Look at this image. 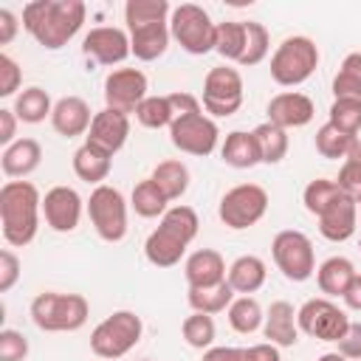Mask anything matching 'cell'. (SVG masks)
Returning a JSON list of instances; mask_svg holds the SVG:
<instances>
[{
	"label": "cell",
	"mask_w": 361,
	"mask_h": 361,
	"mask_svg": "<svg viewBox=\"0 0 361 361\" xmlns=\"http://www.w3.org/2000/svg\"><path fill=\"white\" fill-rule=\"evenodd\" d=\"M87 6L82 0H31L23 8V28L48 51L68 45L82 23Z\"/></svg>",
	"instance_id": "obj_1"
},
{
	"label": "cell",
	"mask_w": 361,
	"mask_h": 361,
	"mask_svg": "<svg viewBox=\"0 0 361 361\" xmlns=\"http://www.w3.org/2000/svg\"><path fill=\"white\" fill-rule=\"evenodd\" d=\"M42 197L28 180H8L0 186V226L8 245L23 248L37 237Z\"/></svg>",
	"instance_id": "obj_2"
},
{
	"label": "cell",
	"mask_w": 361,
	"mask_h": 361,
	"mask_svg": "<svg viewBox=\"0 0 361 361\" xmlns=\"http://www.w3.org/2000/svg\"><path fill=\"white\" fill-rule=\"evenodd\" d=\"M197 212L192 206H172L166 209V214L161 217L158 228L149 231L147 243H144V257L155 265V268H172L180 262V257L186 254L189 243L197 237Z\"/></svg>",
	"instance_id": "obj_3"
},
{
	"label": "cell",
	"mask_w": 361,
	"mask_h": 361,
	"mask_svg": "<svg viewBox=\"0 0 361 361\" xmlns=\"http://www.w3.org/2000/svg\"><path fill=\"white\" fill-rule=\"evenodd\" d=\"M90 316V305L82 293L45 290L31 302V322L45 333H73Z\"/></svg>",
	"instance_id": "obj_4"
},
{
	"label": "cell",
	"mask_w": 361,
	"mask_h": 361,
	"mask_svg": "<svg viewBox=\"0 0 361 361\" xmlns=\"http://www.w3.org/2000/svg\"><path fill=\"white\" fill-rule=\"evenodd\" d=\"M144 333V322L138 313L133 310H116L110 313L104 322H99L90 333V350L93 355H99L102 361H116L121 355H127Z\"/></svg>",
	"instance_id": "obj_5"
},
{
	"label": "cell",
	"mask_w": 361,
	"mask_h": 361,
	"mask_svg": "<svg viewBox=\"0 0 361 361\" xmlns=\"http://www.w3.org/2000/svg\"><path fill=\"white\" fill-rule=\"evenodd\" d=\"M319 65V48L310 37H288L271 56V79L282 87H296L313 76Z\"/></svg>",
	"instance_id": "obj_6"
},
{
	"label": "cell",
	"mask_w": 361,
	"mask_h": 361,
	"mask_svg": "<svg viewBox=\"0 0 361 361\" xmlns=\"http://www.w3.org/2000/svg\"><path fill=\"white\" fill-rule=\"evenodd\" d=\"M169 34L172 39L192 56H203L209 51H214V37H217V23H212V17L195 6V3H180L178 8H172L169 17Z\"/></svg>",
	"instance_id": "obj_7"
},
{
	"label": "cell",
	"mask_w": 361,
	"mask_h": 361,
	"mask_svg": "<svg viewBox=\"0 0 361 361\" xmlns=\"http://www.w3.org/2000/svg\"><path fill=\"white\" fill-rule=\"evenodd\" d=\"M271 254H274V262L282 271V276L290 282H307L316 274L313 243L307 234H302L296 228L279 231L271 243Z\"/></svg>",
	"instance_id": "obj_8"
},
{
	"label": "cell",
	"mask_w": 361,
	"mask_h": 361,
	"mask_svg": "<svg viewBox=\"0 0 361 361\" xmlns=\"http://www.w3.org/2000/svg\"><path fill=\"white\" fill-rule=\"evenodd\" d=\"M87 217L104 243H121L127 234V200L118 189L102 183L90 192Z\"/></svg>",
	"instance_id": "obj_9"
},
{
	"label": "cell",
	"mask_w": 361,
	"mask_h": 361,
	"mask_svg": "<svg viewBox=\"0 0 361 361\" xmlns=\"http://www.w3.org/2000/svg\"><path fill=\"white\" fill-rule=\"evenodd\" d=\"M268 212V192L257 183H240L234 189H228L220 197L217 214L223 220V226L240 231V228H251L254 223H259Z\"/></svg>",
	"instance_id": "obj_10"
},
{
	"label": "cell",
	"mask_w": 361,
	"mask_h": 361,
	"mask_svg": "<svg viewBox=\"0 0 361 361\" xmlns=\"http://www.w3.org/2000/svg\"><path fill=\"white\" fill-rule=\"evenodd\" d=\"M243 107V76L237 68H212L203 82V110L228 118Z\"/></svg>",
	"instance_id": "obj_11"
},
{
	"label": "cell",
	"mask_w": 361,
	"mask_h": 361,
	"mask_svg": "<svg viewBox=\"0 0 361 361\" xmlns=\"http://www.w3.org/2000/svg\"><path fill=\"white\" fill-rule=\"evenodd\" d=\"M296 324L302 333H307L310 338H319V341H338L347 327H350V319L347 313L333 305L330 299H307L299 310H296Z\"/></svg>",
	"instance_id": "obj_12"
},
{
	"label": "cell",
	"mask_w": 361,
	"mask_h": 361,
	"mask_svg": "<svg viewBox=\"0 0 361 361\" xmlns=\"http://www.w3.org/2000/svg\"><path fill=\"white\" fill-rule=\"evenodd\" d=\"M217 138H220V130L214 118H209L206 113L180 116L169 124V141L186 155H197V158L212 155L217 147Z\"/></svg>",
	"instance_id": "obj_13"
},
{
	"label": "cell",
	"mask_w": 361,
	"mask_h": 361,
	"mask_svg": "<svg viewBox=\"0 0 361 361\" xmlns=\"http://www.w3.org/2000/svg\"><path fill=\"white\" fill-rule=\"evenodd\" d=\"M147 76L138 68H116L104 79V104L118 113H135L138 104L147 99Z\"/></svg>",
	"instance_id": "obj_14"
},
{
	"label": "cell",
	"mask_w": 361,
	"mask_h": 361,
	"mask_svg": "<svg viewBox=\"0 0 361 361\" xmlns=\"http://www.w3.org/2000/svg\"><path fill=\"white\" fill-rule=\"evenodd\" d=\"M82 54L87 59H93L96 65H118L133 54L130 51V34L116 28V25L90 28L82 39Z\"/></svg>",
	"instance_id": "obj_15"
},
{
	"label": "cell",
	"mask_w": 361,
	"mask_h": 361,
	"mask_svg": "<svg viewBox=\"0 0 361 361\" xmlns=\"http://www.w3.org/2000/svg\"><path fill=\"white\" fill-rule=\"evenodd\" d=\"M42 217L59 234L73 231L79 226V217H82V197H79V192L71 189V186L48 189L45 197H42Z\"/></svg>",
	"instance_id": "obj_16"
},
{
	"label": "cell",
	"mask_w": 361,
	"mask_h": 361,
	"mask_svg": "<svg viewBox=\"0 0 361 361\" xmlns=\"http://www.w3.org/2000/svg\"><path fill=\"white\" fill-rule=\"evenodd\" d=\"M319 231L324 240L330 243H344L355 234V226H358V203L350 197V195H338L319 217Z\"/></svg>",
	"instance_id": "obj_17"
},
{
	"label": "cell",
	"mask_w": 361,
	"mask_h": 361,
	"mask_svg": "<svg viewBox=\"0 0 361 361\" xmlns=\"http://www.w3.org/2000/svg\"><path fill=\"white\" fill-rule=\"evenodd\" d=\"M127 135H130V116L104 107V110H99L93 116V124L87 130V144H93V147L116 155L124 147Z\"/></svg>",
	"instance_id": "obj_18"
},
{
	"label": "cell",
	"mask_w": 361,
	"mask_h": 361,
	"mask_svg": "<svg viewBox=\"0 0 361 361\" xmlns=\"http://www.w3.org/2000/svg\"><path fill=\"white\" fill-rule=\"evenodd\" d=\"M313 99L305 96V93H296V90H285V93H276L271 102H268V121L282 127V130H290V127H305L313 121Z\"/></svg>",
	"instance_id": "obj_19"
},
{
	"label": "cell",
	"mask_w": 361,
	"mask_h": 361,
	"mask_svg": "<svg viewBox=\"0 0 361 361\" xmlns=\"http://www.w3.org/2000/svg\"><path fill=\"white\" fill-rule=\"evenodd\" d=\"M183 274H186L189 288H212V285H220L226 279L228 268H226V259H223L220 251L200 248V251H195V254L186 257Z\"/></svg>",
	"instance_id": "obj_20"
},
{
	"label": "cell",
	"mask_w": 361,
	"mask_h": 361,
	"mask_svg": "<svg viewBox=\"0 0 361 361\" xmlns=\"http://www.w3.org/2000/svg\"><path fill=\"white\" fill-rule=\"evenodd\" d=\"M51 124L59 135L65 138H73V135H82L90 130L93 124V116H90V107L82 96H62L56 104H54V113H51Z\"/></svg>",
	"instance_id": "obj_21"
},
{
	"label": "cell",
	"mask_w": 361,
	"mask_h": 361,
	"mask_svg": "<svg viewBox=\"0 0 361 361\" xmlns=\"http://www.w3.org/2000/svg\"><path fill=\"white\" fill-rule=\"evenodd\" d=\"M262 336L276 344V347H293L299 341V324H296V310L290 302L279 299L265 310L262 322Z\"/></svg>",
	"instance_id": "obj_22"
},
{
	"label": "cell",
	"mask_w": 361,
	"mask_h": 361,
	"mask_svg": "<svg viewBox=\"0 0 361 361\" xmlns=\"http://www.w3.org/2000/svg\"><path fill=\"white\" fill-rule=\"evenodd\" d=\"M42 161V147L37 138H17L11 147L3 149L0 166L8 178H25L31 175Z\"/></svg>",
	"instance_id": "obj_23"
},
{
	"label": "cell",
	"mask_w": 361,
	"mask_h": 361,
	"mask_svg": "<svg viewBox=\"0 0 361 361\" xmlns=\"http://www.w3.org/2000/svg\"><path fill=\"white\" fill-rule=\"evenodd\" d=\"M169 23H155V25H141V28H133L130 31V51L135 59L141 62H152L158 56L166 54L169 48Z\"/></svg>",
	"instance_id": "obj_24"
},
{
	"label": "cell",
	"mask_w": 361,
	"mask_h": 361,
	"mask_svg": "<svg viewBox=\"0 0 361 361\" xmlns=\"http://www.w3.org/2000/svg\"><path fill=\"white\" fill-rule=\"evenodd\" d=\"M220 158L234 166V169H251L257 164H262V155H259V144H257V135L254 130L245 133V130H234L226 135L223 147H220Z\"/></svg>",
	"instance_id": "obj_25"
},
{
	"label": "cell",
	"mask_w": 361,
	"mask_h": 361,
	"mask_svg": "<svg viewBox=\"0 0 361 361\" xmlns=\"http://www.w3.org/2000/svg\"><path fill=\"white\" fill-rule=\"evenodd\" d=\"M265 276H268V268H265V262H262L259 257H254V254L237 257V259L228 265V274H226V279H228V285L234 288V293H243V296L257 293V290L265 285Z\"/></svg>",
	"instance_id": "obj_26"
},
{
	"label": "cell",
	"mask_w": 361,
	"mask_h": 361,
	"mask_svg": "<svg viewBox=\"0 0 361 361\" xmlns=\"http://www.w3.org/2000/svg\"><path fill=\"white\" fill-rule=\"evenodd\" d=\"M110 166H113V155L99 149V147H93V144H87V141L73 152V172L85 183L102 186V180L110 175Z\"/></svg>",
	"instance_id": "obj_27"
},
{
	"label": "cell",
	"mask_w": 361,
	"mask_h": 361,
	"mask_svg": "<svg viewBox=\"0 0 361 361\" xmlns=\"http://www.w3.org/2000/svg\"><path fill=\"white\" fill-rule=\"evenodd\" d=\"M355 265L347 259V257H330L324 259L319 268H316V282H319V290L327 293V296H344L350 282L355 279Z\"/></svg>",
	"instance_id": "obj_28"
},
{
	"label": "cell",
	"mask_w": 361,
	"mask_h": 361,
	"mask_svg": "<svg viewBox=\"0 0 361 361\" xmlns=\"http://www.w3.org/2000/svg\"><path fill=\"white\" fill-rule=\"evenodd\" d=\"M186 302L195 313H223L228 310V305L234 302V288L228 285V279H223L220 285H212V288H189L186 290Z\"/></svg>",
	"instance_id": "obj_29"
},
{
	"label": "cell",
	"mask_w": 361,
	"mask_h": 361,
	"mask_svg": "<svg viewBox=\"0 0 361 361\" xmlns=\"http://www.w3.org/2000/svg\"><path fill=\"white\" fill-rule=\"evenodd\" d=\"M149 178L158 183V189L166 195V200H180L189 189V169L183 161H175V158L161 161Z\"/></svg>",
	"instance_id": "obj_30"
},
{
	"label": "cell",
	"mask_w": 361,
	"mask_h": 361,
	"mask_svg": "<svg viewBox=\"0 0 361 361\" xmlns=\"http://www.w3.org/2000/svg\"><path fill=\"white\" fill-rule=\"evenodd\" d=\"M166 195L158 189V183L152 178H144L135 183L133 195H130V206L135 209L138 217H164L166 214Z\"/></svg>",
	"instance_id": "obj_31"
},
{
	"label": "cell",
	"mask_w": 361,
	"mask_h": 361,
	"mask_svg": "<svg viewBox=\"0 0 361 361\" xmlns=\"http://www.w3.org/2000/svg\"><path fill=\"white\" fill-rule=\"evenodd\" d=\"M51 113H54V104H51L48 90H42V87H25L14 99V116L25 124H39Z\"/></svg>",
	"instance_id": "obj_32"
},
{
	"label": "cell",
	"mask_w": 361,
	"mask_h": 361,
	"mask_svg": "<svg viewBox=\"0 0 361 361\" xmlns=\"http://www.w3.org/2000/svg\"><path fill=\"white\" fill-rule=\"evenodd\" d=\"M333 96L361 102V51L344 56L338 73L333 76Z\"/></svg>",
	"instance_id": "obj_33"
},
{
	"label": "cell",
	"mask_w": 361,
	"mask_h": 361,
	"mask_svg": "<svg viewBox=\"0 0 361 361\" xmlns=\"http://www.w3.org/2000/svg\"><path fill=\"white\" fill-rule=\"evenodd\" d=\"M166 14H169V3L166 0H127V6H124L127 31L141 28V25L166 23Z\"/></svg>",
	"instance_id": "obj_34"
},
{
	"label": "cell",
	"mask_w": 361,
	"mask_h": 361,
	"mask_svg": "<svg viewBox=\"0 0 361 361\" xmlns=\"http://www.w3.org/2000/svg\"><path fill=\"white\" fill-rule=\"evenodd\" d=\"M262 322H265V313H262V305H259L254 296H237V299L228 305V324H231L237 333L248 336V333L259 330Z\"/></svg>",
	"instance_id": "obj_35"
},
{
	"label": "cell",
	"mask_w": 361,
	"mask_h": 361,
	"mask_svg": "<svg viewBox=\"0 0 361 361\" xmlns=\"http://www.w3.org/2000/svg\"><path fill=\"white\" fill-rule=\"evenodd\" d=\"M245 23H217V37H214V51L223 56V59H231V62H240L243 54H245Z\"/></svg>",
	"instance_id": "obj_36"
},
{
	"label": "cell",
	"mask_w": 361,
	"mask_h": 361,
	"mask_svg": "<svg viewBox=\"0 0 361 361\" xmlns=\"http://www.w3.org/2000/svg\"><path fill=\"white\" fill-rule=\"evenodd\" d=\"M254 135H257V144H259L262 164H279L288 155V130H282L271 121H262L254 130Z\"/></svg>",
	"instance_id": "obj_37"
},
{
	"label": "cell",
	"mask_w": 361,
	"mask_h": 361,
	"mask_svg": "<svg viewBox=\"0 0 361 361\" xmlns=\"http://www.w3.org/2000/svg\"><path fill=\"white\" fill-rule=\"evenodd\" d=\"M180 333H183V341L195 350H209L214 344V336H217V327H214V319L209 313H195L183 319L180 324Z\"/></svg>",
	"instance_id": "obj_38"
},
{
	"label": "cell",
	"mask_w": 361,
	"mask_h": 361,
	"mask_svg": "<svg viewBox=\"0 0 361 361\" xmlns=\"http://www.w3.org/2000/svg\"><path fill=\"white\" fill-rule=\"evenodd\" d=\"M353 144H355V138L347 135V133H341V130H336L330 121L316 130V152L322 158H330V161L347 158V152L353 149Z\"/></svg>",
	"instance_id": "obj_39"
},
{
	"label": "cell",
	"mask_w": 361,
	"mask_h": 361,
	"mask_svg": "<svg viewBox=\"0 0 361 361\" xmlns=\"http://www.w3.org/2000/svg\"><path fill=\"white\" fill-rule=\"evenodd\" d=\"M135 118L147 130H161V127H169L175 121V113H172V104H169L166 96H147L138 104Z\"/></svg>",
	"instance_id": "obj_40"
},
{
	"label": "cell",
	"mask_w": 361,
	"mask_h": 361,
	"mask_svg": "<svg viewBox=\"0 0 361 361\" xmlns=\"http://www.w3.org/2000/svg\"><path fill=\"white\" fill-rule=\"evenodd\" d=\"M338 189L344 195H350L355 203H361V138H355L353 149L347 152L341 169H338V178H336Z\"/></svg>",
	"instance_id": "obj_41"
},
{
	"label": "cell",
	"mask_w": 361,
	"mask_h": 361,
	"mask_svg": "<svg viewBox=\"0 0 361 361\" xmlns=\"http://www.w3.org/2000/svg\"><path fill=\"white\" fill-rule=\"evenodd\" d=\"M338 195H341V189H338L336 180H330V178H316V180H310V183L305 186L302 203H305V209H307L313 217H319Z\"/></svg>",
	"instance_id": "obj_42"
},
{
	"label": "cell",
	"mask_w": 361,
	"mask_h": 361,
	"mask_svg": "<svg viewBox=\"0 0 361 361\" xmlns=\"http://www.w3.org/2000/svg\"><path fill=\"white\" fill-rule=\"evenodd\" d=\"M245 54H243V59H240V65L243 68H251V65H259L265 56H268V48H271V34H268V28L262 25V23H257V20H248L245 23Z\"/></svg>",
	"instance_id": "obj_43"
},
{
	"label": "cell",
	"mask_w": 361,
	"mask_h": 361,
	"mask_svg": "<svg viewBox=\"0 0 361 361\" xmlns=\"http://www.w3.org/2000/svg\"><path fill=\"white\" fill-rule=\"evenodd\" d=\"M336 130L358 138L361 133V102H353V99H333L330 104V118H327Z\"/></svg>",
	"instance_id": "obj_44"
},
{
	"label": "cell",
	"mask_w": 361,
	"mask_h": 361,
	"mask_svg": "<svg viewBox=\"0 0 361 361\" xmlns=\"http://www.w3.org/2000/svg\"><path fill=\"white\" fill-rule=\"evenodd\" d=\"M28 355V338L20 330H0V361H23Z\"/></svg>",
	"instance_id": "obj_45"
},
{
	"label": "cell",
	"mask_w": 361,
	"mask_h": 361,
	"mask_svg": "<svg viewBox=\"0 0 361 361\" xmlns=\"http://www.w3.org/2000/svg\"><path fill=\"white\" fill-rule=\"evenodd\" d=\"M20 82H23L20 65L8 54H0V96H14V90L20 87Z\"/></svg>",
	"instance_id": "obj_46"
},
{
	"label": "cell",
	"mask_w": 361,
	"mask_h": 361,
	"mask_svg": "<svg viewBox=\"0 0 361 361\" xmlns=\"http://www.w3.org/2000/svg\"><path fill=\"white\" fill-rule=\"evenodd\" d=\"M20 259H17V254H11L8 248H3L0 251V293H8L14 285H17V279H20Z\"/></svg>",
	"instance_id": "obj_47"
},
{
	"label": "cell",
	"mask_w": 361,
	"mask_h": 361,
	"mask_svg": "<svg viewBox=\"0 0 361 361\" xmlns=\"http://www.w3.org/2000/svg\"><path fill=\"white\" fill-rule=\"evenodd\" d=\"M336 344H338L336 353H341L347 361H361V322H350L347 333Z\"/></svg>",
	"instance_id": "obj_48"
},
{
	"label": "cell",
	"mask_w": 361,
	"mask_h": 361,
	"mask_svg": "<svg viewBox=\"0 0 361 361\" xmlns=\"http://www.w3.org/2000/svg\"><path fill=\"white\" fill-rule=\"evenodd\" d=\"M166 99H169V104H172L175 118L203 113V110H200V99H197V96H192V93H186V90H175V93H169Z\"/></svg>",
	"instance_id": "obj_49"
},
{
	"label": "cell",
	"mask_w": 361,
	"mask_h": 361,
	"mask_svg": "<svg viewBox=\"0 0 361 361\" xmlns=\"http://www.w3.org/2000/svg\"><path fill=\"white\" fill-rule=\"evenodd\" d=\"M17 121H20V118L14 116V110H8V107L0 110V144H3V149L17 141V138H14V135H17Z\"/></svg>",
	"instance_id": "obj_50"
},
{
	"label": "cell",
	"mask_w": 361,
	"mask_h": 361,
	"mask_svg": "<svg viewBox=\"0 0 361 361\" xmlns=\"http://www.w3.org/2000/svg\"><path fill=\"white\" fill-rule=\"evenodd\" d=\"M243 361H282L279 358V347L265 341V344H254L243 350Z\"/></svg>",
	"instance_id": "obj_51"
},
{
	"label": "cell",
	"mask_w": 361,
	"mask_h": 361,
	"mask_svg": "<svg viewBox=\"0 0 361 361\" xmlns=\"http://www.w3.org/2000/svg\"><path fill=\"white\" fill-rule=\"evenodd\" d=\"M17 28H20L17 14L8 8H0V45H8L17 37Z\"/></svg>",
	"instance_id": "obj_52"
},
{
	"label": "cell",
	"mask_w": 361,
	"mask_h": 361,
	"mask_svg": "<svg viewBox=\"0 0 361 361\" xmlns=\"http://www.w3.org/2000/svg\"><path fill=\"white\" fill-rule=\"evenodd\" d=\"M203 361H243V347H209Z\"/></svg>",
	"instance_id": "obj_53"
},
{
	"label": "cell",
	"mask_w": 361,
	"mask_h": 361,
	"mask_svg": "<svg viewBox=\"0 0 361 361\" xmlns=\"http://www.w3.org/2000/svg\"><path fill=\"white\" fill-rule=\"evenodd\" d=\"M341 299H344V305L350 310H361V274H355V279L350 282V288H347V293Z\"/></svg>",
	"instance_id": "obj_54"
},
{
	"label": "cell",
	"mask_w": 361,
	"mask_h": 361,
	"mask_svg": "<svg viewBox=\"0 0 361 361\" xmlns=\"http://www.w3.org/2000/svg\"><path fill=\"white\" fill-rule=\"evenodd\" d=\"M319 361H347V358H344L341 353H324V355H322Z\"/></svg>",
	"instance_id": "obj_55"
},
{
	"label": "cell",
	"mask_w": 361,
	"mask_h": 361,
	"mask_svg": "<svg viewBox=\"0 0 361 361\" xmlns=\"http://www.w3.org/2000/svg\"><path fill=\"white\" fill-rule=\"evenodd\" d=\"M358 209H361V203H358Z\"/></svg>",
	"instance_id": "obj_56"
},
{
	"label": "cell",
	"mask_w": 361,
	"mask_h": 361,
	"mask_svg": "<svg viewBox=\"0 0 361 361\" xmlns=\"http://www.w3.org/2000/svg\"><path fill=\"white\" fill-rule=\"evenodd\" d=\"M358 248H361V243H358Z\"/></svg>",
	"instance_id": "obj_57"
},
{
	"label": "cell",
	"mask_w": 361,
	"mask_h": 361,
	"mask_svg": "<svg viewBox=\"0 0 361 361\" xmlns=\"http://www.w3.org/2000/svg\"><path fill=\"white\" fill-rule=\"evenodd\" d=\"M147 361H149V358H147Z\"/></svg>",
	"instance_id": "obj_58"
}]
</instances>
